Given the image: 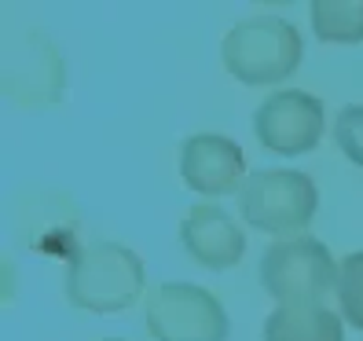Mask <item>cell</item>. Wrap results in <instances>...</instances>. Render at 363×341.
<instances>
[{"label":"cell","mask_w":363,"mask_h":341,"mask_svg":"<svg viewBox=\"0 0 363 341\" xmlns=\"http://www.w3.org/2000/svg\"><path fill=\"white\" fill-rule=\"evenodd\" d=\"M301 33L279 15L242 18L224 37V67L242 84H275L301 67Z\"/></svg>","instance_id":"cell-2"},{"label":"cell","mask_w":363,"mask_h":341,"mask_svg":"<svg viewBox=\"0 0 363 341\" xmlns=\"http://www.w3.org/2000/svg\"><path fill=\"white\" fill-rule=\"evenodd\" d=\"M143 294V264L121 242H89L70 253L67 297L89 312H121Z\"/></svg>","instance_id":"cell-1"},{"label":"cell","mask_w":363,"mask_h":341,"mask_svg":"<svg viewBox=\"0 0 363 341\" xmlns=\"http://www.w3.org/2000/svg\"><path fill=\"white\" fill-rule=\"evenodd\" d=\"M337 301H341V315L349 319L352 327L363 330V250L349 253L341 261L337 272Z\"/></svg>","instance_id":"cell-11"},{"label":"cell","mask_w":363,"mask_h":341,"mask_svg":"<svg viewBox=\"0 0 363 341\" xmlns=\"http://www.w3.org/2000/svg\"><path fill=\"white\" fill-rule=\"evenodd\" d=\"M253 129L275 155H308L323 136V103L297 89L272 92L253 114Z\"/></svg>","instance_id":"cell-6"},{"label":"cell","mask_w":363,"mask_h":341,"mask_svg":"<svg viewBox=\"0 0 363 341\" xmlns=\"http://www.w3.org/2000/svg\"><path fill=\"white\" fill-rule=\"evenodd\" d=\"M319 191L308 173L297 169H257L250 173L239 191V209L246 224L268 235H290L297 239L315 217Z\"/></svg>","instance_id":"cell-3"},{"label":"cell","mask_w":363,"mask_h":341,"mask_svg":"<svg viewBox=\"0 0 363 341\" xmlns=\"http://www.w3.org/2000/svg\"><path fill=\"white\" fill-rule=\"evenodd\" d=\"M337 272L330 250L308 235L272 242L261 257V283L279 305H323V294L337 286Z\"/></svg>","instance_id":"cell-4"},{"label":"cell","mask_w":363,"mask_h":341,"mask_svg":"<svg viewBox=\"0 0 363 341\" xmlns=\"http://www.w3.org/2000/svg\"><path fill=\"white\" fill-rule=\"evenodd\" d=\"M99 341H125V337H99Z\"/></svg>","instance_id":"cell-13"},{"label":"cell","mask_w":363,"mask_h":341,"mask_svg":"<svg viewBox=\"0 0 363 341\" xmlns=\"http://www.w3.org/2000/svg\"><path fill=\"white\" fill-rule=\"evenodd\" d=\"M312 26L323 40H363V0H315Z\"/></svg>","instance_id":"cell-10"},{"label":"cell","mask_w":363,"mask_h":341,"mask_svg":"<svg viewBox=\"0 0 363 341\" xmlns=\"http://www.w3.org/2000/svg\"><path fill=\"white\" fill-rule=\"evenodd\" d=\"M180 242L202 268L213 272L239 264V257L246 253V235L239 231V224L231 220L224 206H213V202L191 206V213L180 220Z\"/></svg>","instance_id":"cell-8"},{"label":"cell","mask_w":363,"mask_h":341,"mask_svg":"<svg viewBox=\"0 0 363 341\" xmlns=\"http://www.w3.org/2000/svg\"><path fill=\"white\" fill-rule=\"evenodd\" d=\"M264 341H345V334L327 305H279L264 323Z\"/></svg>","instance_id":"cell-9"},{"label":"cell","mask_w":363,"mask_h":341,"mask_svg":"<svg viewBox=\"0 0 363 341\" xmlns=\"http://www.w3.org/2000/svg\"><path fill=\"white\" fill-rule=\"evenodd\" d=\"M147 334L155 341H224L228 312L195 283H162L147 297Z\"/></svg>","instance_id":"cell-5"},{"label":"cell","mask_w":363,"mask_h":341,"mask_svg":"<svg viewBox=\"0 0 363 341\" xmlns=\"http://www.w3.org/2000/svg\"><path fill=\"white\" fill-rule=\"evenodd\" d=\"M334 140L349 162L363 169V106H345L334 121Z\"/></svg>","instance_id":"cell-12"},{"label":"cell","mask_w":363,"mask_h":341,"mask_svg":"<svg viewBox=\"0 0 363 341\" xmlns=\"http://www.w3.org/2000/svg\"><path fill=\"white\" fill-rule=\"evenodd\" d=\"M180 177L199 195L220 199V195H231V191H242L246 158L235 140L217 136V133H199L184 140L180 147Z\"/></svg>","instance_id":"cell-7"}]
</instances>
